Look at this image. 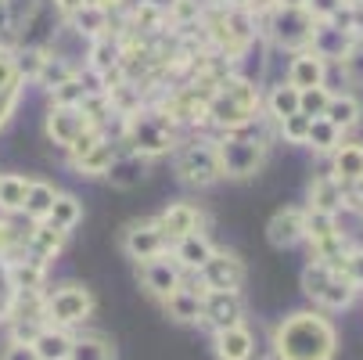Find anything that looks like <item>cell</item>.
I'll return each instance as SVG.
<instances>
[{
  "mask_svg": "<svg viewBox=\"0 0 363 360\" xmlns=\"http://www.w3.org/2000/svg\"><path fill=\"white\" fill-rule=\"evenodd\" d=\"M270 353L274 360H335L338 332L317 310H295L274 328Z\"/></svg>",
  "mask_w": 363,
  "mask_h": 360,
  "instance_id": "cell-1",
  "label": "cell"
},
{
  "mask_svg": "<svg viewBox=\"0 0 363 360\" xmlns=\"http://www.w3.org/2000/svg\"><path fill=\"white\" fill-rule=\"evenodd\" d=\"M263 109V94L259 87L245 76H220L209 101H205V123H213L216 130L223 133H234V130H248Z\"/></svg>",
  "mask_w": 363,
  "mask_h": 360,
  "instance_id": "cell-2",
  "label": "cell"
},
{
  "mask_svg": "<svg viewBox=\"0 0 363 360\" xmlns=\"http://www.w3.org/2000/svg\"><path fill=\"white\" fill-rule=\"evenodd\" d=\"M123 141L126 151H137L144 159H162L177 151V126L159 109H137L123 116Z\"/></svg>",
  "mask_w": 363,
  "mask_h": 360,
  "instance_id": "cell-3",
  "label": "cell"
},
{
  "mask_svg": "<svg viewBox=\"0 0 363 360\" xmlns=\"http://www.w3.org/2000/svg\"><path fill=\"white\" fill-rule=\"evenodd\" d=\"M267 137H255V133H245V130H234V133H223L213 141V151H216V166H220V177H230V180H248L263 170L267 163Z\"/></svg>",
  "mask_w": 363,
  "mask_h": 360,
  "instance_id": "cell-4",
  "label": "cell"
},
{
  "mask_svg": "<svg viewBox=\"0 0 363 360\" xmlns=\"http://www.w3.org/2000/svg\"><path fill=\"white\" fill-rule=\"evenodd\" d=\"M94 292L83 288V285H58L55 292H43V314H47V324H55V328H79L94 317Z\"/></svg>",
  "mask_w": 363,
  "mask_h": 360,
  "instance_id": "cell-5",
  "label": "cell"
},
{
  "mask_svg": "<svg viewBox=\"0 0 363 360\" xmlns=\"http://www.w3.org/2000/svg\"><path fill=\"white\" fill-rule=\"evenodd\" d=\"M302 292L317 306H324V310H345L356 299V288L345 281V274L338 267L317 263V260H309L306 271H302Z\"/></svg>",
  "mask_w": 363,
  "mask_h": 360,
  "instance_id": "cell-6",
  "label": "cell"
},
{
  "mask_svg": "<svg viewBox=\"0 0 363 360\" xmlns=\"http://www.w3.org/2000/svg\"><path fill=\"white\" fill-rule=\"evenodd\" d=\"M313 15H309L306 8H274L267 15V36L281 47V50H291V55H298V50H309V43H313Z\"/></svg>",
  "mask_w": 363,
  "mask_h": 360,
  "instance_id": "cell-7",
  "label": "cell"
},
{
  "mask_svg": "<svg viewBox=\"0 0 363 360\" xmlns=\"http://www.w3.org/2000/svg\"><path fill=\"white\" fill-rule=\"evenodd\" d=\"M177 177L187 184V187H209L220 180V166H216V151H213V141H191L184 148H177Z\"/></svg>",
  "mask_w": 363,
  "mask_h": 360,
  "instance_id": "cell-8",
  "label": "cell"
},
{
  "mask_svg": "<svg viewBox=\"0 0 363 360\" xmlns=\"http://www.w3.org/2000/svg\"><path fill=\"white\" fill-rule=\"evenodd\" d=\"M245 263L238 252H227V249H216L209 256V263L198 271V285L201 292H241L245 285Z\"/></svg>",
  "mask_w": 363,
  "mask_h": 360,
  "instance_id": "cell-9",
  "label": "cell"
},
{
  "mask_svg": "<svg viewBox=\"0 0 363 360\" xmlns=\"http://www.w3.org/2000/svg\"><path fill=\"white\" fill-rule=\"evenodd\" d=\"M123 252L140 267L147 260L166 256L169 252V241H166V234L159 231V224H155V220H137V224H130L123 231Z\"/></svg>",
  "mask_w": 363,
  "mask_h": 360,
  "instance_id": "cell-10",
  "label": "cell"
},
{
  "mask_svg": "<svg viewBox=\"0 0 363 360\" xmlns=\"http://www.w3.org/2000/svg\"><path fill=\"white\" fill-rule=\"evenodd\" d=\"M201 324L216 332L245 324V299L241 292H205L201 295Z\"/></svg>",
  "mask_w": 363,
  "mask_h": 360,
  "instance_id": "cell-11",
  "label": "cell"
},
{
  "mask_svg": "<svg viewBox=\"0 0 363 360\" xmlns=\"http://www.w3.org/2000/svg\"><path fill=\"white\" fill-rule=\"evenodd\" d=\"M155 224H159V231H162L166 241L173 245V241H180V238H187V234H201L205 213L198 209L194 202H169L166 209L155 217Z\"/></svg>",
  "mask_w": 363,
  "mask_h": 360,
  "instance_id": "cell-12",
  "label": "cell"
},
{
  "mask_svg": "<svg viewBox=\"0 0 363 360\" xmlns=\"http://www.w3.org/2000/svg\"><path fill=\"white\" fill-rule=\"evenodd\" d=\"M140 285L147 288V295L155 299H166L173 295L177 288H184V271L173 263V256H159V260H147L140 263Z\"/></svg>",
  "mask_w": 363,
  "mask_h": 360,
  "instance_id": "cell-13",
  "label": "cell"
},
{
  "mask_svg": "<svg viewBox=\"0 0 363 360\" xmlns=\"http://www.w3.org/2000/svg\"><path fill=\"white\" fill-rule=\"evenodd\" d=\"M267 241L274 249H295L298 241H306V209H295V205L277 209L267 224Z\"/></svg>",
  "mask_w": 363,
  "mask_h": 360,
  "instance_id": "cell-14",
  "label": "cell"
},
{
  "mask_svg": "<svg viewBox=\"0 0 363 360\" xmlns=\"http://www.w3.org/2000/svg\"><path fill=\"white\" fill-rule=\"evenodd\" d=\"M94 123L83 116V109H55L50 105V112H47V137L55 141V144H62L65 151L90 130Z\"/></svg>",
  "mask_w": 363,
  "mask_h": 360,
  "instance_id": "cell-15",
  "label": "cell"
},
{
  "mask_svg": "<svg viewBox=\"0 0 363 360\" xmlns=\"http://www.w3.org/2000/svg\"><path fill=\"white\" fill-rule=\"evenodd\" d=\"M147 170H151V159H144V156H137V151H126L123 148V151H116V159H112L105 180L112 187H119V191H133V187H140L147 180Z\"/></svg>",
  "mask_w": 363,
  "mask_h": 360,
  "instance_id": "cell-16",
  "label": "cell"
},
{
  "mask_svg": "<svg viewBox=\"0 0 363 360\" xmlns=\"http://www.w3.org/2000/svg\"><path fill=\"white\" fill-rule=\"evenodd\" d=\"M288 87L295 90H313V87H328V62L317 58L313 50H298L291 55V65H288Z\"/></svg>",
  "mask_w": 363,
  "mask_h": 360,
  "instance_id": "cell-17",
  "label": "cell"
},
{
  "mask_svg": "<svg viewBox=\"0 0 363 360\" xmlns=\"http://www.w3.org/2000/svg\"><path fill=\"white\" fill-rule=\"evenodd\" d=\"M123 62H126V47H123V40H116L112 33H108V36H101V40H90V55H86V69H90V72H97L101 80H105V76L119 72Z\"/></svg>",
  "mask_w": 363,
  "mask_h": 360,
  "instance_id": "cell-18",
  "label": "cell"
},
{
  "mask_svg": "<svg viewBox=\"0 0 363 360\" xmlns=\"http://www.w3.org/2000/svg\"><path fill=\"white\" fill-rule=\"evenodd\" d=\"M0 267H4V274H8L11 292H43V285H47V263L33 260L29 252L18 256V260H11V263H0Z\"/></svg>",
  "mask_w": 363,
  "mask_h": 360,
  "instance_id": "cell-19",
  "label": "cell"
},
{
  "mask_svg": "<svg viewBox=\"0 0 363 360\" xmlns=\"http://www.w3.org/2000/svg\"><path fill=\"white\" fill-rule=\"evenodd\" d=\"M216 252V245L205 238V234H187V238H180V241H173V263L180 267V271H191V274H198L205 263H209V256Z\"/></svg>",
  "mask_w": 363,
  "mask_h": 360,
  "instance_id": "cell-20",
  "label": "cell"
},
{
  "mask_svg": "<svg viewBox=\"0 0 363 360\" xmlns=\"http://www.w3.org/2000/svg\"><path fill=\"white\" fill-rule=\"evenodd\" d=\"M306 209H317V213L338 217V213L345 209V187H342L331 173L313 177V184H309V205H306Z\"/></svg>",
  "mask_w": 363,
  "mask_h": 360,
  "instance_id": "cell-21",
  "label": "cell"
},
{
  "mask_svg": "<svg viewBox=\"0 0 363 360\" xmlns=\"http://www.w3.org/2000/svg\"><path fill=\"white\" fill-rule=\"evenodd\" d=\"M213 349L220 360H252L255 353V335L248 324H238V328H227V332H216L213 335Z\"/></svg>",
  "mask_w": 363,
  "mask_h": 360,
  "instance_id": "cell-22",
  "label": "cell"
},
{
  "mask_svg": "<svg viewBox=\"0 0 363 360\" xmlns=\"http://www.w3.org/2000/svg\"><path fill=\"white\" fill-rule=\"evenodd\" d=\"M320 119H328V123L345 137L352 126H359V119H363V105H359V97H356V94L342 90V94H331V101H328V109H324Z\"/></svg>",
  "mask_w": 363,
  "mask_h": 360,
  "instance_id": "cell-23",
  "label": "cell"
},
{
  "mask_svg": "<svg viewBox=\"0 0 363 360\" xmlns=\"http://www.w3.org/2000/svg\"><path fill=\"white\" fill-rule=\"evenodd\" d=\"M349 47H352V36H349V33H342V29H335V26H328V22H317L313 43H309V50H313L317 58H324L328 65H331V62H342V58L349 55Z\"/></svg>",
  "mask_w": 363,
  "mask_h": 360,
  "instance_id": "cell-24",
  "label": "cell"
},
{
  "mask_svg": "<svg viewBox=\"0 0 363 360\" xmlns=\"http://www.w3.org/2000/svg\"><path fill=\"white\" fill-rule=\"evenodd\" d=\"M331 177H335L342 187H349V184H356V180L363 177V144L342 141V144L335 148V156H331Z\"/></svg>",
  "mask_w": 363,
  "mask_h": 360,
  "instance_id": "cell-25",
  "label": "cell"
},
{
  "mask_svg": "<svg viewBox=\"0 0 363 360\" xmlns=\"http://www.w3.org/2000/svg\"><path fill=\"white\" fill-rule=\"evenodd\" d=\"M65 238H69L65 231L50 227V224H33V227H29V234H26V249H29V256H33V260L47 263L50 256H58V252H62Z\"/></svg>",
  "mask_w": 363,
  "mask_h": 360,
  "instance_id": "cell-26",
  "label": "cell"
},
{
  "mask_svg": "<svg viewBox=\"0 0 363 360\" xmlns=\"http://www.w3.org/2000/svg\"><path fill=\"white\" fill-rule=\"evenodd\" d=\"M162 306H166V314L173 321H180V324H201V295L191 285H184L173 295H166Z\"/></svg>",
  "mask_w": 363,
  "mask_h": 360,
  "instance_id": "cell-27",
  "label": "cell"
},
{
  "mask_svg": "<svg viewBox=\"0 0 363 360\" xmlns=\"http://www.w3.org/2000/svg\"><path fill=\"white\" fill-rule=\"evenodd\" d=\"M69 22L83 40H101V36L112 33V15L105 8H97V4H83L76 15H69Z\"/></svg>",
  "mask_w": 363,
  "mask_h": 360,
  "instance_id": "cell-28",
  "label": "cell"
},
{
  "mask_svg": "<svg viewBox=\"0 0 363 360\" xmlns=\"http://www.w3.org/2000/svg\"><path fill=\"white\" fill-rule=\"evenodd\" d=\"M55 198H58V187H55V184H47V180H29V191H26V205H22V213H26L33 224H47Z\"/></svg>",
  "mask_w": 363,
  "mask_h": 360,
  "instance_id": "cell-29",
  "label": "cell"
},
{
  "mask_svg": "<svg viewBox=\"0 0 363 360\" xmlns=\"http://www.w3.org/2000/svg\"><path fill=\"white\" fill-rule=\"evenodd\" d=\"M69 360H116V346L112 339L97 335V332H83V335H72Z\"/></svg>",
  "mask_w": 363,
  "mask_h": 360,
  "instance_id": "cell-30",
  "label": "cell"
},
{
  "mask_svg": "<svg viewBox=\"0 0 363 360\" xmlns=\"http://www.w3.org/2000/svg\"><path fill=\"white\" fill-rule=\"evenodd\" d=\"M33 349H36V356H40V360H69V349H72V332L47 324V328L36 335Z\"/></svg>",
  "mask_w": 363,
  "mask_h": 360,
  "instance_id": "cell-31",
  "label": "cell"
},
{
  "mask_svg": "<svg viewBox=\"0 0 363 360\" xmlns=\"http://www.w3.org/2000/svg\"><path fill=\"white\" fill-rule=\"evenodd\" d=\"M263 109H267V116H270L274 123H281V119H288V116H298V90L288 87V83L270 87V94L263 97Z\"/></svg>",
  "mask_w": 363,
  "mask_h": 360,
  "instance_id": "cell-32",
  "label": "cell"
},
{
  "mask_svg": "<svg viewBox=\"0 0 363 360\" xmlns=\"http://www.w3.org/2000/svg\"><path fill=\"white\" fill-rule=\"evenodd\" d=\"M116 144H112V137H105V141H97L83 159H76L72 166L79 170V173H86V177H105L108 173V166H112V159H116Z\"/></svg>",
  "mask_w": 363,
  "mask_h": 360,
  "instance_id": "cell-33",
  "label": "cell"
},
{
  "mask_svg": "<svg viewBox=\"0 0 363 360\" xmlns=\"http://www.w3.org/2000/svg\"><path fill=\"white\" fill-rule=\"evenodd\" d=\"M79 220H83V202H79L76 195H65V191H58L55 205H50V217H47V224L69 234V231H72Z\"/></svg>",
  "mask_w": 363,
  "mask_h": 360,
  "instance_id": "cell-34",
  "label": "cell"
},
{
  "mask_svg": "<svg viewBox=\"0 0 363 360\" xmlns=\"http://www.w3.org/2000/svg\"><path fill=\"white\" fill-rule=\"evenodd\" d=\"M26 191H29V177L0 173V209H4V213H22Z\"/></svg>",
  "mask_w": 363,
  "mask_h": 360,
  "instance_id": "cell-35",
  "label": "cell"
},
{
  "mask_svg": "<svg viewBox=\"0 0 363 360\" xmlns=\"http://www.w3.org/2000/svg\"><path fill=\"white\" fill-rule=\"evenodd\" d=\"M76 76V69L65 62V58H58V55H43V65H40V72H36V87H43V90H55V87H62L65 80H72Z\"/></svg>",
  "mask_w": 363,
  "mask_h": 360,
  "instance_id": "cell-36",
  "label": "cell"
},
{
  "mask_svg": "<svg viewBox=\"0 0 363 360\" xmlns=\"http://www.w3.org/2000/svg\"><path fill=\"white\" fill-rule=\"evenodd\" d=\"M306 144L313 148L317 156H335V148L342 144V133L328 119H313L309 123V133H306Z\"/></svg>",
  "mask_w": 363,
  "mask_h": 360,
  "instance_id": "cell-37",
  "label": "cell"
},
{
  "mask_svg": "<svg viewBox=\"0 0 363 360\" xmlns=\"http://www.w3.org/2000/svg\"><path fill=\"white\" fill-rule=\"evenodd\" d=\"M83 101H86V87H83L79 72L72 80H65L62 87L50 90V105H55V109H79Z\"/></svg>",
  "mask_w": 363,
  "mask_h": 360,
  "instance_id": "cell-38",
  "label": "cell"
},
{
  "mask_svg": "<svg viewBox=\"0 0 363 360\" xmlns=\"http://www.w3.org/2000/svg\"><path fill=\"white\" fill-rule=\"evenodd\" d=\"M338 234V217L331 213H317V209H306V241L313 245V241H324Z\"/></svg>",
  "mask_w": 363,
  "mask_h": 360,
  "instance_id": "cell-39",
  "label": "cell"
},
{
  "mask_svg": "<svg viewBox=\"0 0 363 360\" xmlns=\"http://www.w3.org/2000/svg\"><path fill=\"white\" fill-rule=\"evenodd\" d=\"M331 94H335V90H328V87L298 90V116H306V119H320L324 109H328V101H331Z\"/></svg>",
  "mask_w": 363,
  "mask_h": 360,
  "instance_id": "cell-40",
  "label": "cell"
},
{
  "mask_svg": "<svg viewBox=\"0 0 363 360\" xmlns=\"http://www.w3.org/2000/svg\"><path fill=\"white\" fill-rule=\"evenodd\" d=\"M338 69H342V76H345L349 83L363 87V40H352L349 55H345V58L338 62Z\"/></svg>",
  "mask_w": 363,
  "mask_h": 360,
  "instance_id": "cell-41",
  "label": "cell"
},
{
  "mask_svg": "<svg viewBox=\"0 0 363 360\" xmlns=\"http://www.w3.org/2000/svg\"><path fill=\"white\" fill-rule=\"evenodd\" d=\"M342 274H345V281H349L356 292H363V245H352V249L345 252Z\"/></svg>",
  "mask_w": 363,
  "mask_h": 360,
  "instance_id": "cell-42",
  "label": "cell"
},
{
  "mask_svg": "<svg viewBox=\"0 0 363 360\" xmlns=\"http://www.w3.org/2000/svg\"><path fill=\"white\" fill-rule=\"evenodd\" d=\"M43 55H47V50H40V47H29V50H22V55H15L18 80H36V72L43 65Z\"/></svg>",
  "mask_w": 363,
  "mask_h": 360,
  "instance_id": "cell-43",
  "label": "cell"
},
{
  "mask_svg": "<svg viewBox=\"0 0 363 360\" xmlns=\"http://www.w3.org/2000/svg\"><path fill=\"white\" fill-rule=\"evenodd\" d=\"M309 123H313V119H306V116H288V119L277 123V130H281V137H284L288 144H306Z\"/></svg>",
  "mask_w": 363,
  "mask_h": 360,
  "instance_id": "cell-44",
  "label": "cell"
},
{
  "mask_svg": "<svg viewBox=\"0 0 363 360\" xmlns=\"http://www.w3.org/2000/svg\"><path fill=\"white\" fill-rule=\"evenodd\" d=\"M18 245H26V234H22L8 217H0V260H8Z\"/></svg>",
  "mask_w": 363,
  "mask_h": 360,
  "instance_id": "cell-45",
  "label": "cell"
},
{
  "mask_svg": "<svg viewBox=\"0 0 363 360\" xmlns=\"http://www.w3.org/2000/svg\"><path fill=\"white\" fill-rule=\"evenodd\" d=\"M15 90H22V80L15 72V55L4 50L0 55V94H15Z\"/></svg>",
  "mask_w": 363,
  "mask_h": 360,
  "instance_id": "cell-46",
  "label": "cell"
},
{
  "mask_svg": "<svg viewBox=\"0 0 363 360\" xmlns=\"http://www.w3.org/2000/svg\"><path fill=\"white\" fill-rule=\"evenodd\" d=\"M8 324H11V342H26V346H33L36 335L47 328L43 321H8Z\"/></svg>",
  "mask_w": 363,
  "mask_h": 360,
  "instance_id": "cell-47",
  "label": "cell"
},
{
  "mask_svg": "<svg viewBox=\"0 0 363 360\" xmlns=\"http://www.w3.org/2000/svg\"><path fill=\"white\" fill-rule=\"evenodd\" d=\"M105 137H108V133H105V126H90V130H86V133H83V137H79V141L69 148V159H72V163H76V159H83L86 151H90L97 141H105Z\"/></svg>",
  "mask_w": 363,
  "mask_h": 360,
  "instance_id": "cell-48",
  "label": "cell"
},
{
  "mask_svg": "<svg viewBox=\"0 0 363 360\" xmlns=\"http://www.w3.org/2000/svg\"><path fill=\"white\" fill-rule=\"evenodd\" d=\"M338 8H342V0H309L306 4V11L313 15V22H328Z\"/></svg>",
  "mask_w": 363,
  "mask_h": 360,
  "instance_id": "cell-49",
  "label": "cell"
},
{
  "mask_svg": "<svg viewBox=\"0 0 363 360\" xmlns=\"http://www.w3.org/2000/svg\"><path fill=\"white\" fill-rule=\"evenodd\" d=\"M0 360H40V356H36V349L26 346V342H8L4 353H0Z\"/></svg>",
  "mask_w": 363,
  "mask_h": 360,
  "instance_id": "cell-50",
  "label": "cell"
},
{
  "mask_svg": "<svg viewBox=\"0 0 363 360\" xmlns=\"http://www.w3.org/2000/svg\"><path fill=\"white\" fill-rule=\"evenodd\" d=\"M345 205H349V209H359V213H363V177H359L356 184L345 187Z\"/></svg>",
  "mask_w": 363,
  "mask_h": 360,
  "instance_id": "cell-51",
  "label": "cell"
},
{
  "mask_svg": "<svg viewBox=\"0 0 363 360\" xmlns=\"http://www.w3.org/2000/svg\"><path fill=\"white\" fill-rule=\"evenodd\" d=\"M349 22H352V36L363 40V0H352L349 4Z\"/></svg>",
  "mask_w": 363,
  "mask_h": 360,
  "instance_id": "cell-52",
  "label": "cell"
},
{
  "mask_svg": "<svg viewBox=\"0 0 363 360\" xmlns=\"http://www.w3.org/2000/svg\"><path fill=\"white\" fill-rule=\"evenodd\" d=\"M8 302H11V285H8L4 267H0V321H4V314H8Z\"/></svg>",
  "mask_w": 363,
  "mask_h": 360,
  "instance_id": "cell-53",
  "label": "cell"
},
{
  "mask_svg": "<svg viewBox=\"0 0 363 360\" xmlns=\"http://www.w3.org/2000/svg\"><path fill=\"white\" fill-rule=\"evenodd\" d=\"M15 101H18V90H15V94H0V123H4V119L11 116V109H15Z\"/></svg>",
  "mask_w": 363,
  "mask_h": 360,
  "instance_id": "cell-54",
  "label": "cell"
},
{
  "mask_svg": "<svg viewBox=\"0 0 363 360\" xmlns=\"http://www.w3.org/2000/svg\"><path fill=\"white\" fill-rule=\"evenodd\" d=\"M83 4H90V0H55V8H58L62 15H76Z\"/></svg>",
  "mask_w": 363,
  "mask_h": 360,
  "instance_id": "cell-55",
  "label": "cell"
},
{
  "mask_svg": "<svg viewBox=\"0 0 363 360\" xmlns=\"http://www.w3.org/2000/svg\"><path fill=\"white\" fill-rule=\"evenodd\" d=\"M144 4H147L151 11H159V15H169V11L177 8V0H144Z\"/></svg>",
  "mask_w": 363,
  "mask_h": 360,
  "instance_id": "cell-56",
  "label": "cell"
},
{
  "mask_svg": "<svg viewBox=\"0 0 363 360\" xmlns=\"http://www.w3.org/2000/svg\"><path fill=\"white\" fill-rule=\"evenodd\" d=\"M8 22H11V11H8V0H0V33L8 29Z\"/></svg>",
  "mask_w": 363,
  "mask_h": 360,
  "instance_id": "cell-57",
  "label": "cell"
},
{
  "mask_svg": "<svg viewBox=\"0 0 363 360\" xmlns=\"http://www.w3.org/2000/svg\"><path fill=\"white\" fill-rule=\"evenodd\" d=\"M309 0H274V8H306Z\"/></svg>",
  "mask_w": 363,
  "mask_h": 360,
  "instance_id": "cell-58",
  "label": "cell"
},
{
  "mask_svg": "<svg viewBox=\"0 0 363 360\" xmlns=\"http://www.w3.org/2000/svg\"><path fill=\"white\" fill-rule=\"evenodd\" d=\"M4 50H8V47H4V40H0V55H4Z\"/></svg>",
  "mask_w": 363,
  "mask_h": 360,
  "instance_id": "cell-59",
  "label": "cell"
},
{
  "mask_svg": "<svg viewBox=\"0 0 363 360\" xmlns=\"http://www.w3.org/2000/svg\"><path fill=\"white\" fill-rule=\"evenodd\" d=\"M345 4H352V0H345Z\"/></svg>",
  "mask_w": 363,
  "mask_h": 360,
  "instance_id": "cell-60",
  "label": "cell"
}]
</instances>
